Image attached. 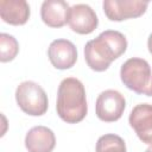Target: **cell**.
Returning <instances> with one entry per match:
<instances>
[{
    "label": "cell",
    "instance_id": "7c38bea8",
    "mask_svg": "<svg viewBox=\"0 0 152 152\" xmlns=\"http://www.w3.org/2000/svg\"><path fill=\"white\" fill-rule=\"evenodd\" d=\"M0 15L10 25H24L30 18V6L25 0H1Z\"/></svg>",
    "mask_w": 152,
    "mask_h": 152
},
{
    "label": "cell",
    "instance_id": "5bb4252c",
    "mask_svg": "<svg viewBox=\"0 0 152 152\" xmlns=\"http://www.w3.org/2000/svg\"><path fill=\"white\" fill-rule=\"evenodd\" d=\"M19 51L17 39L8 33H0V61L2 63L13 61Z\"/></svg>",
    "mask_w": 152,
    "mask_h": 152
},
{
    "label": "cell",
    "instance_id": "4fadbf2b",
    "mask_svg": "<svg viewBox=\"0 0 152 152\" xmlns=\"http://www.w3.org/2000/svg\"><path fill=\"white\" fill-rule=\"evenodd\" d=\"M96 152H126V145L116 134H104L97 139Z\"/></svg>",
    "mask_w": 152,
    "mask_h": 152
},
{
    "label": "cell",
    "instance_id": "5b68a950",
    "mask_svg": "<svg viewBox=\"0 0 152 152\" xmlns=\"http://www.w3.org/2000/svg\"><path fill=\"white\" fill-rule=\"evenodd\" d=\"M126 101L121 93L114 89L102 91L95 103L96 116L104 122H114L119 120L125 110Z\"/></svg>",
    "mask_w": 152,
    "mask_h": 152
},
{
    "label": "cell",
    "instance_id": "2e32d148",
    "mask_svg": "<svg viewBox=\"0 0 152 152\" xmlns=\"http://www.w3.org/2000/svg\"><path fill=\"white\" fill-rule=\"evenodd\" d=\"M147 96H152V80H151V83H150V88H148Z\"/></svg>",
    "mask_w": 152,
    "mask_h": 152
},
{
    "label": "cell",
    "instance_id": "52a82bcc",
    "mask_svg": "<svg viewBox=\"0 0 152 152\" xmlns=\"http://www.w3.org/2000/svg\"><path fill=\"white\" fill-rule=\"evenodd\" d=\"M68 24L78 34H89L99 25L95 11L87 4H76L70 7Z\"/></svg>",
    "mask_w": 152,
    "mask_h": 152
},
{
    "label": "cell",
    "instance_id": "ba28073f",
    "mask_svg": "<svg viewBox=\"0 0 152 152\" xmlns=\"http://www.w3.org/2000/svg\"><path fill=\"white\" fill-rule=\"evenodd\" d=\"M128 122L142 142L152 145V104H137L129 114Z\"/></svg>",
    "mask_w": 152,
    "mask_h": 152
},
{
    "label": "cell",
    "instance_id": "9a60e30c",
    "mask_svg": "<svg viewBox=\"0 0 152 152\" xmlns=\"http://www.w3.org/2000/svg\"><path fill=\"white\" fill-rule=\"evenodd\" d=\"M147 48H148L150 53L152 55V33L148 36V39H147Z\"/></svg>",
    "mask_w": 152,
    "mask_h": 152
},
{
    "label": "cell",
    "instance_id": "8992f818",
    "mask_svg": "<svg viewBox=\"0 0 152 152\" xmlns=\"http://www.w3.org/2000/svg\"><path fill=\"white\" fill-rule=\"evenodd\" d=\"M147 1L139 0H104L102 4L106 17L112 21L138 18L147 10Z\"/></svg>",
    "mask_w": 152,
    "mask_h": 152
},
{
    "label": "cell",
    "instance_id": "8fae6325",
    "mask_svg": "<svg viewBox=\"0 0 152 152\" xmlns=\"http://www.w3.org/2000/svg\"><path fill=\"white\" fill-rule=\"evenodd\" d=\"M70 6L63 0H46L42 4L40 17L50 27H62L68 23Z\"/></svg>",
    "mask_w": 152,
    "mask_h": 152
},
{
    "label": "cell",
    "instance_id": "30bf717a",
    "mask_svg": "<svg viewBox=\"0 0 152 152\" xmlns=\"http://www.w3.org/2000/svg\"><path fill=\"white\" fill-rule=\"evenodd\" d=\"M55 145V133L45 126H34L26 133L25 146L28 152H52Z\"/></svg>",
    "mask_w": 152,
    "mask_h": 152
},
{
    "label": "cell",
    "instance_id": "277c9868",
    "mask_svg": "<svg viewBox=\"0 0 152 152\" xmlns=\"http://www.w3.org/2000/svg\"><path fill=\"white\" fill-rule=\"evenodd\" d=\"M15 100L20 109L31 116H40L48 110V95L33 81H24L17 87Z\"/></svg>",
    "mask_w": 152,
    "mask_h": 152
},
{
    "label": "cell",
    "instance_id": "e0dca14e",
    "mask_svg": "<svg viewBox=\"0 0 152 152\" xmlns=\"http://www.w3.org/2000/svg\"><path fill=\"white\" fill-rule=\"evenodd\" d=\"M145 152H152V145H150V146L145 150Z\"/></svg>",
    "mask_w": 152,
    "mask_h": 152
},
{
    "label": "cell",
    "instance_id": "6da1fadb",
    "mask_svg": "<svg viewBox=\"0 0 152 152\" xmlns=\"http://www.w3.org/2000/svg\"><path fill=\"white\" fill-rule=\"evenodd\" d=\"M126 37L115 30H106L84 46V59L94 71H104L110 63L125 53Z\"/></svg>",
    "mask_w": 152,
    "mask_h": 152
},
{
    "label": "cell",
    "instance_id": "3957f363",
    "mask_svg": "<svg viewBox=\"0 0 152 152\" xmlns=\"http://www.w3.org/2000/svg\"><path fill=\"white\" fill-rule=\"evenodd\" d=\"M120 78L128 89L135 91L137 94L147 95L152 80L151 66L144 58H129L121 65Z\"/></svg>",
    "mask_w": 152,
    "mask_h": 152
},
{
    "label": "cell",
    "instance_id": "7a4b0ae2",
    "mask_svg": "<svg viewBox=\"0 0 152 152\" xmlns=\"http://www.w3.org/2000/svg\"><path fill=\"white\" fill-rule=\"evenodd\" d=\"M56 110L66 124H77L86 118L88 112L86 89L80 80L66 77L59 83Z\"/></svg>",
    "mask_w": 152,
    "mask_h": 152
},
{
    "label": "cell",
    "instance_id": "9c48e42d",
    "mask_svg": "<svg viewBox=\"0 0 152 152\" xmlns=\"http://www.w3.org/2000/svg\"><path fill=\"white\" fill-rule=\"evenodd\" d=\"M48 56L51 64L59 70L70 69L77 61V49L68 39H56L51 42L48 49Z\"/></svg>",
    "mask_w": 152,
    "mask_h": 152
}]
</instances>
